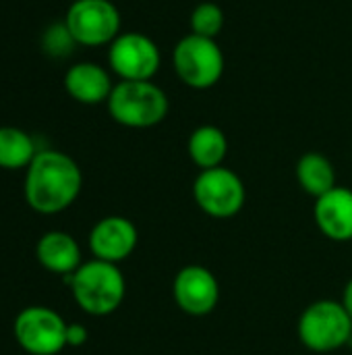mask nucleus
I'll return each instance as SVG.
<instances>
[{
  "instance_id": "14",
  "label": "nucleus",
  "mask_w": 352,
  "mask_h": 355,
  "mask_svg": "<svg viewBox=\"0 0 352 355\" xmlns=\"http://www.w3.org/2000/svg\"><path fill=\"white\" fill-rule=\"evenodd\" d=\"M37 262L54 275H73L81 266L79 243L62 231H50L39 237L35 245Z\"/></svg>"
},
{
  "instance_id": "9",
  "label": "nucleus",
  "mask_w": 352,
  "mask_h": 355,
  "mask_svg": "<svg viewBox=\"0 0 352 355\" xmlns=\"http://www.w3.org/2000/svg\"><path fill=\"white\" fill-rule=\"evenodd\" d=\"M108 62L122 81H149L158 73L162 56L151 37L129 31L110 44Z\"/></svg>"
},
{
  "instance_id": "13",
  "label": "nucleus",
  "mask_w": 352,
  "mask_h": 355,
  "mask_svg": "<svg viewBox=\"0 0 352 355\" xmlns=\"http://www.w3.org/2000/svg\"><path fill=\"white\" fill-rule=\"evenodd\" d=\"M64 87L68 96L81 104L108 102L114 85L108 71L95 62H77L64 75Z\"/></svg>"
},
{
  "instance_id": "3",
  "label": "nucleus",
  "mask_w": 352,
  "mask_h": 355,
  "mask_svg": "<svg viewBox=\"0 0 352 355\" xmlns=\"http://www.w3.org/2000/svg\"><path fill=\"white\" fill-rule=\"evenodd\" d=\"M110 116L131 129H147L168 114V98L151 81H120L108 98Z\"/></svg>"
},
{
  "instance_id": "19",
  "label": "nucleus",
  "mask_w": 352,
  "mask_h": 355,
  "mask_svg": "<svg viewBox=\"0 0 352 355\" xmlns=\"http://www.w3.org/2000/svg\"><path fill=\"white\" fill-rule=\"evenodd\" d=\"M75 37L71 35L68 27L64 23H56V25H50L46 31H44V37H41V46L44 50L50 54V56H56V58H62L66 54L73 52V46H75Z\"/></svg>"
},
{
  "instance_id": "18",
  "label": "nucleus",
  "mask_w": 352,
  "mask_h": 355,
  "mask_svg": "<svg viewBox=\"0 0 352 355\" xmlns=\"http://www.w3.org/2000/svg\"><path fill=\"white\" fill-rule=\"evenodd\" d=\"M224 27V12L216 2H201L191 15V33L216 40Z\"/></svg>"
},
{
  "instance_id": "1",
  "label": "nucleus",
  "mask_w": 352,
  "mask_h": 355,
  "mask_svg": "<svg viewBox=\"0 0 352 355\" xmlns=\"http://www.w3.org/2000/svg\"><path fill=\"white\" fill-rule=\"evenodd\" d=\"M81 185V168L71 156L56 150H41L27 166L25 200L39 214H58L79 198Z\"/></svg>"
},
{
  "instance_id": "5",
  "label": "nucleus",
  "mask_w": 352,
  "mask_h": 355,
  "mask_svg": "<svg viewBox=\"0 0 352 355\" xmlns=\"http://www.w3.org/2000/svg\"><path fill=\"white\" fill-rule=\"evenodd\" d=\"M172 62L178 79L193 89L214 87L224 73V54L216 40L195 33L185 35L176 44Z\"/></svg>"
},
{
  "instance_id": "6",
  "label": "nucleus",
  "mask_w": 352,
  "mask_h": 355,
  "mask_svg": "<svg viewBox=\"0 0 352 355\" xmlns=\"http://www.w3.org/2000/svg\"><path fill=\"white\" fill-rule=\"evenodd\" d=\"M12 331L17 343L31 355H56L66 347V322L46 306L21 310Z\"/></svg>"
},
{
  "instance_id": "2",
  "label": "nucleus",
  "mask_w": 352,
  "mask_h": 355,
  "mask_svg": "<svg viewBox=\"0 0 352 355\" xmlns=\"http://www.w3.org/2000/svg\"><path fill=\"white\" fill-rule=\"evenodd\" d=\"M64 281L71 285L77 306L91 316H108L116 312L127 293L120 268L95 258L81 264L73 275H66Z\"/></svg>"
},
{
  "instance_id": "21",
  "label": "nucleus",
  "mask_w": 352,
  "mask_h": 355,
  "mask_svg": "<svg viewBox=\"0 0 352 355\" xmlns=\"http://www.w3.org/2000/svg\"><path fill=\"white\" fill-rule=\"evenodd\" d=\"M342 306H344V310L349 312V316L352 318V279L346 283V287H344V293H342Z\"/></svg>"
},
{
  "instance_id": "7",
  "label": "nucleus",
  "mask_w": 352,
  "mask_h": 355,
  "mask_svg": "<svg viewBox=\"0 0 352 355\" xmlns=\"http://www.w3.org/2000/svg\"><path fill=\"white\" fill-rule=\"evenodd\" d=\"M193 198L207 216L230 218L245 206V185L234 171L216 166L197 175L193 183Z\"/></svg>"
},
{
  "instance_id": "4",
  "label": "nucleus",
  "mask_w": 352,
  "mask_h": 355,
  "mask_svg": "<svg viewBox=\"0 0 352 355\" xmlns=\"http://www.w3.org/2000/svg\"><path fill=\"white\" fill-rule=\"evenodd\" d=\"M352 337V318L342 302L319 300L305 308L299 318L301 343L317 354H328L344 347Z\"/></svg>"
},
{
  "instance_id": "8",
  "label": "nucleus",
  "mask_w": 352,
  "mask_h": 355,
  "mask_svg": "<svg viewBox=\"0 0 352 355\" xmlns=\"http://www.w3.org/2000/svg\"><path fill=\"white\" fill-rule=\"evenodd\" d=\"M64 25L77 44L104 46L120 35V12L110 0H75Z\"/></svg>"
},
{
  "instance_id": "15",
  "label": "nucleus",
  "mask_w": 352,
  "mask_h": 355,
  "mask_svg": "<svg viewBox=\"0 0 352 355\" xmlns=\"http://www.w3.org/2000/svg\"><path fill=\"white\" fill-rule=\"evenodd\" d=\"M187 150H189L191 160L201 171H207V168L222 166L228 154V139L222 129L214 125H201L191 133Z\"/></svg>"
},
{
  "instance_id": "10",
  "label": "nucleus",
  "mask_w": 352,
  "mask_h": 355,
  "mask_svg": "<svg viewBox=\"0 0 352 355\" xmlns=\"http://www.w3.org/2000/svg\"><path fill=\"white\" fill-rule=\"evenodd\" d=\"M172 295L185 314L205 316L214 312L220 302V285L212 270L199 264H191L176 272Z\"/></svg>"
},
{
  "instance_id": "12",
  "label": "nucleus",
  "mask_w": 352,
  "mask_h": 355,
  "mask_svg": "<svg viewBox=\"0 0 352 355\" xmlns=\"http://www.w3.org/2000/svg\"><path fill=\"white\" fill-rule=\"evenodd\" d=\"M315 223L317 229L332 241L352 239V189L334 187L315 202Z\"/></svg>"
},
{
  "instance_id": "11",
  "label": "nucleus",
  "mask_w": 352,
  "mask_h": 355,
  "mask_svg": "<svg viewBox=\"0 0 352 355\" xmlns=\"http://www.w3.org/2000/svg\"><path fill=\"white\" fill-rule=\"evenodd\" d=\"M139 241L137 227L124 216H106L89 233V250L95 260L118 264L127 260Z\"/></svg>"
},
{
  "instance_id": "16",
  "label": "nucleus",
  "mask_w": 352,
  "mask_h": 355,
  "mask_svg": "<svg viewBox=\"0 0 352 355\" xmlns=\"http://www.w3.org/2000/svg\"><path fill=\"white\" fill-rule=\"evenodd\" d=\"M297 179L301 187L315 200L336 187V168L319 152H309L297 162Z\"/></svg>"
},
{
  "instance_id": "17",
  "label": "nucleus",
  "mask_w": 352,
  "mask_h": 355,
  "mask_svg": "<svg viewBox=\"0 0 352 355\" xmlns=\"http://www.w3.org/2000/svg\"><path fill=\"white\" fill-rule=\"evenodd\" d=\"M37 150L23 129L0 127V168H25L35 158Z\"/></svg>"
},
{
  "instance_id": "20",
  "label": "nucleus",
  "mask_w": 352,
  "mask_h": 355,
  "mask_svg": "<svg viewBox=\"0 0 352 355\" xmlns=\"http://www.w3.org/2000/svg\"><path fill=\"white\" fill-rule=\"evenodd\" d=\"M89 333L83 324L75 322V324H66V347H81L85 345Z\"/></svg>"
}]
</instances>
